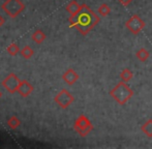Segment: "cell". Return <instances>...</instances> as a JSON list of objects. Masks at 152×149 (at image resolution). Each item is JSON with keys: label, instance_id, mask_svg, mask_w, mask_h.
Returning a JSON list of instances; mask_svg holds the SVG:
<instances>
[{"label": "cell", "instance_id": "5", "mask_svg": "<svg viewBox=\"0 0 152 149\" xmlns=\"http://www.w3.org/2000/svg\"><path fill=\"white\" fill-rule=\"evenodd\" d=\"M125 27L132 33V34L137 35L144 29L145 22L138 16V15H134V16H132L125 22Z\"/></svg>", "mask_w": 152, "mask_h": 149}, {"label": "cell", "instance_id": "4", "mask_svg": "<svg viewBox=\"0 0 152 149\" xmlns=\"http://www.w3.org/2000/svg\"><path fill=\"white\" fill-rule=\"evenodd\" d=\"M74 129L81 137H86L93 131V125L85 115H80L75 121Z\"/></svg>", "mask_w": 152, "mask_h": 149}, {"label": "cell", "instance_id": "8", "mask_svg": "<svg viewBox=\"0 0 152 149\" xmlns=\"http://www.w3.org/2000/svg\"><path fill=\"white\" fill-rule=\"evenodd\" d=\"M34 88L33 86L28 82L27 80H22L19 85V88H18V91L17 92L23 97H27L28 95H30L32 92H33Z\"/></svg>", "mask_w": 152, "mask_h": 149}, {"label": "cell", "instance_id": "2", "mask_svg": "<svg viewBox=\"0 0 152 149\" xmlns=\"http://www.w3.org/2000/svg\"><path fill=\"white\" fill-rule=\"evenodd\" d=\"M109 94L114 99V101L118 105L123 106L132 97L134 91L125 82L121 81L118 84L115 85V87L109 92Z\"/></svg>", "mask_w": 152, "mask_h": 149}, {"label": "cell", "instance_id": "15", "mask_svg": "<svg viewBox=\"0 0 152 149\" xmlns=\"http://www.w3.org/2000/svg\"><path fill=\"white\" fill-rule=\"evenodd\" d=\"M7 125L10 129H16L21 125V120L16 116H12L10 118H8L7 120Z\"/></svg>", "mask_w": 152, "mask_h": 149}, {"label": "cell", "instance_id": "3", "mask_svg": "<svg viewBox=\"0 0 152 149\" xmlns=\"http://www.w3.org/2000/svg\"><path fill=\"white\" fill-rule=\"evenodd\" d=\"M1 7L7 16L15 19L25 9V4L21 0H6Z\"/></svg>", "mask_w": 152, "mask_h": 149}, {"label": "cell", "instance_id": "16", "mask_svg": "<svg viewBox=\"0 0 152 149\" xmlns=\"http://www.w3.org/2000/svg\"><path fill=\"white\" fill-rule=\"evenodd\" d=\"M20 53H21V55H22L23 58H25V59H29V58H31V57L33 56L34 51L32 50L31 47H29V46H25L24 48H23L22 50L20 51Z\"/></svg>", "mask_w": 152, "mask_h": 149}, {"label": "cell", "instance_id": "7", "mask_svg": "<svg viewBox=\"0 0 152 149\" xmlns=\"http://www.w3.org/2000/svg\"><path fill=\"white\" fill-rule=\"evenodd\" d=\"M21 83V80L16 76L15 74H10L6 76V78L1 82V85L3 86L4 89L8 91L10 93H15L18 91L19 85Z\"/></svg>", "mask_w": 152, "mask_h": 149}, {"label": "cell", "instance_id": "12", "mask_svg": "<svg viewBox=\"0 0 152 149\" xmlns=\"http://www.w3.org/2000/svg\"><path fill=\"white\" fill-rule=\"evenodd\" d=\"M141 131H142L148 138H152V119H148V120L141 126Z\"/></svg>", "mask_w": 152, "mask_h": 149}, {"label": "cell", "instance_id": "21", "mask_svg": "<svg viewBox=\"0 0 152 149\" xmlns=\"http://www.w3.org/2000/svg\"><path fill=\"white\" fill-rule=\"evenodd\" d=\"M1 97H2V92L0 91V99H1Z\"/></svg>", "mask_w": 152, "mask_h": 149}, {"label": "cell", "instance_id": "13", "mask_svg": "<svg viewBox=\"0 0 152 149\" xmlns=\"http://www.w3.org/2000/svg\"><path fill=\"white\" fill-rule=\"evenodd\" d=\"M149 56H150L149 52L144 48L140 49V50H138L136 52V57L141 61V62H145V61H147L149 58Z\"/></svg>", "mask_w": 152, "mask_h": 149}, {"label": "cell", "instance_id": "9", "mask_svg": "<svg viewBox=\"0 0 152 149\" xmlns=\"http://www.w3.org/2000/svg\"><path fill=\"white\" fill-rule=\"evenodd\" d=\"M62 79L63 81L68 85H74L77 81L79 80V74L75 69H68L63 74H62Z\"/></svg>", "mask_w": 152, "mask_h": 149}, {"label": "cell", "instance_id": "1", "mask_svg": "<svg viewBox=\"0 0 152 149\" xmlns=\"http://www.w3.org/2000/svg\"><path fill=\"white\" fill-rule=\"evenodd\" d=\"M100 18L87 4H82L81 10L75 16H70V27L76 28L82 35H86L99 23Z\"/></svg>", "mask_w": 152, "mask_h": 149}, {"label": "cell", "instance_id": "14", "mask_svg": "<svg viewBox=\"0 0 152 149\" xmlns=\"http://www.w3.org/2000/svg\"><path fill=\"white\" fill-rule=\"evenodd\" d=\"M132 77H134V74H132V72L130 71L129 69H122V72L120 73V79H121V81H123V82H125V83H127L128 81L132 80Z\"/></svg>", "mask_w": 152, "mask_h": 149}, {"label": "cell", "instance_id": "20", "mask_svg": "<svg viewBox=\"0 0 152 149\" xmlns=\"http://www.w3.org/2000/svg\"><path fill=\"white\" fill-rule=\"evenodd\" d=\"M3 24H4V19L2 18V16H1V15H0V27H1Z\"/></svg>", "mask_w": 152, "mask_h": 149}, {"label": "cell", "instance_id": "19", "mask_svg": "<svg viewBox=\"0 0 152 149\" xmlns=\"http://www.w3.org/2000/svg\"><path fill=\"white\" fill-rule=\"evenodd\" d=\"M119 2L122 4V5H124V6H127V5H129L130 4V2L132 1V0H118Z\"/></svg>", "mask_w": 152, "mask_h": 149}, {"label": "cell", "instance_id": "11", "mask_svg": "<svg viewBox=\"0 0 152 149\" xmlns=\"http://www.w3.org/2000/svg\"><path fill=\"white\" fill-rule=\"evenodd\" d=\"M31 39L33 40L34 42H36V44H42V42L46 39V34H45L42 30L38 29V30L34 31L33 34L31 35Z\"/></svg>", "mask_w": 152, "mask_h": 149}, {"label": "cell", "instance_id": "17", "mask_svg": "<svg viewBox=\"0 0 152 149\" xmlns=\"http://www.w3.org/2000/svg\"><path fill=\"white\" fill-rule=\"evenodd\" d=\"M111 12V7L107 3H102V5L98 7V14L102 17H107Z\"/></svg>", "mask_w": 152, "mask_h": 149}, {"label": "cell", "instance_id": "10", "mask_svg": "<svg viewBox=\"0 0 152 149\" xmlns=\"http://www.w3.org/2000/svg\"><path fill=\"white\" fill-rule=\"evenodd\" d=\"M81 8H82V5H80L76 0H72V1H70L69 3L66 5L65 9L70 16H75V15H77L80 12Z\"/></svg>", "mask_w": 152, "mask_h": 149}, {"label": "cell", "instance_id": "6", "mask_svg": "<svg viewBox=\"0 0 152 149\" xmlns=\"http://www.w3.org/2000/svg\"><path fill=\"white\" fill-rule=\"evenodd\" d=\"M54 101L57 105L62 109H67L75 101V97L72 96V94L66 89H62L60 92L54 97Z\"/></svg>", "mask_w": 152, "mask_h": 149}, {"label": "cell", "instance_id": "18", "mask_svg": "<svg viewBox=\"0 0 152 149\" xmlns=\"http://www.w3.org/2000/svg\"><path fill=\"white\" fill-rule=\"evenodd\" d=\"M20 51L21 50L19 49L18 45L15 44V42H12V44H10V46L6 48V52H7L10 55H12V56H16V55L18 54Z\"/></svg>", "mask_w": 152, "mask_h": 149}]
</instances>
